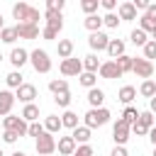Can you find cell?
Masks as SVG:
<instances>
[{
	"instance_id": "38",
	"label": "cell",
	"mask_w": 156,
	"mask_h": 156,
	"mask_svg": "<svg viewBox=\"0 0 156 156\" xmlns=\"http://www.w3.org/2000/svg\"><path fill=\"white\" fill-rule=\"evenodd\" d=\"M144 58L154 63V58H156V41H151V39H149V41L144 44Z\"/></svg>"
},
{
	"instance_id": "56",
	"label": "cell",
	"mask_w": 156,
	"mask_h": 156,
	"mask_svg": "<svg viewBox=\"0 0 156 156\" xmlns=\"http://www.w3.org/2000/svg\"><path fill=\"white\" fill-rule=\"evenodd\" d=\"M0 156H5V154H2V149H0Z\"/></svg>"
},
{
	"instance_id": "14",
	"label": "cell",
	"mask_w": 156,
	"mask_h": 156,
	"mask_svg": "<svg viewBox=\"0 0 156 156\" xmlns=\"http://www.w3.org/2000/svg\"><path fill=\"white\" fill-rule=\"evenodd\" d=\"M12 105H15V93L0 90V115H2V117L12 115Z\"/></svg>"
},
{
	"instance_id": "44",
	"label": "cell",
	"mask_w": 156,
	"mask_h": 156,
	"mask_svg": "<svg viewBox=\"0 0 156 156\" xmlns=\"http://www.w3.org/2000/svg\"><path fill=\"white\" fill-rule=\"evenodd\" d=\"M95 151H93V146L90 144H80V146H76V151H73V156H93Z\"/></svg>"
},
{
	"instance_id": "36",
	"label": "cell",
	"mask_w": 156,
	"mask_h": 156,
	"mask_svg": "<svg viewBox=\"0 0 156 156\" xmlns=\"http://www.w3.org/2000/svg\"><path fill=\"white\" fill-rule=\"evenodd\" d=\"M98 7H100V0H80V10L85 12V17L88 15H95Z\"/></svg>"
},
{
	"instance_id": "21",
	"label": "cell",
	"mask_w": 156,
	"mask_h": 156,
	"mask_svg": "<svg viewBox=\"0 0 156 156\" xmlns=\"http://www.w3.org/2000/svg\"><path fill=\"white\" fill-rule=\"evenodd\" d=\"M27 124H32V122H37L39 119V107L34 105V102H29V105H24V110H22V115H20Z\"/></svg>"
},
{
	"instance_id": "42",
	"label": "cell",
	"mask_w": 156,
	"mask_h": 156,
	"mask_svg": "<svg viewBox=\"0 0 156 156\" xmlns=\"http://www.w3.org/2000/svg\"><path fill=\"white\" fill-rule=\"evenodd\" d=\"M66 7V0H46V10H51V12H61Z\"/></svg>"
},
{
	"instance_id": "58",
	"label": "cell",
	"mask_w": 156,
	"mask_h": 156,
	"mask_svg": "<svg viewBox=\"0 0 156 156\" xmlns=\"http://www.w3.org/2000/svg\"><path fill=\"white\" fill-rule=\"evenodd\" d=\"M0 129H2V124H0Z\"/></svg>"
},
{
	"instance_id": "30",
	"label": "cell",
	"mask_w": 156,
	"mask_h": 156,
	"mask_svg": "<svg viewBox=\"0 0 156 156\" xmlns=\"http://www.w3.org/2000/svg\"><path fill=\"white\" fill-rule=\"evenodd\" d=\"M129 41H132L134 46H141V49H144V44L149 41V37H146V32H141V29L136 27V29H132V34H129Z\"/></svg>"
},
{
	"instance_id": "9",
	"label": "cell",
	"mask_w": 156,
	"mask_h": 156,
	"mask_svg": "<svg viewBox=\"0 0 156 156\" xmlns=\"http://www.w3.org/2000/svg\"><path fill=\"white\" fill-rule=\"evenodd\" d=\"M132 73H136V78H144V80H149V78L154 76V63H151V61H146L144 56H141V58H134Z\"/></svg>"
},
{
	"instance_id": "2",
	"label": "cell",
	"mask_w": 156,
	"mask_h": 156,
	"mask_svg": "<svg viewBox=\"0 0 156 156\" xmlns=\"http://www.w3.org/2000/svg\"><path fill=\"white\" fill-rule=\"evenodd\" d=\"M44 20H46V24H44V29H41V37L51 41V39H56L58 32L63 29V15H61V12L46 10V12H44Z\"/></svg>"
},
{
	"instance_id": "48",
	"label": "cell",
	"mask_w": 156,
	"mask_h": 156,
	"mask_svg": "<svg viewBox=\"0 0 156 156\" xmlns=\"http://www.w3.org/2000/svg\"><path fill=\"white\" fill-rule=\"evenodd\" d=\"M100 5H102L107 12H115V7H117V0H100Z\"/></svg>"
},
{
	"instance_id": "52",
	"label": "cell",
	"mask_w": 156,
	"mask_h": 156,
	"mask_svg": "<svg viewBox=\"0 0 156 156\" xmlns=\"http://www.w3.org/2000/svg\"><path fill=\"white\" fill-rule=\"evenodd\" d=\"M5 29V20H2V15H0V32Z\"/></svg>"
},
{
	"instance_id": "49",
	"label": "cell",
	"mask_w": 156,
	"mask_h": 156,
	"mask_svg": "<svg viewBox=\"0 0 156 156\" xmlns=\"http://www.w3.org/2000/svg\"><path fill=\"white\" fill-rule=\"evenodd\" d=\"M110 156H129V154H127V149H124V146H115Z\"/></svg>"
},
{
	"instance_id": "57",
	"label": "cell",
	"mask_w": 156,
	"mask_h": 156,
	"mask_svg": "<svg viewBox=\"0 0 156 156\" xmlns=\"http://www.w3.org/2000/svg\"><path fill=\"white\" fill-rule=\"evenodd\" d=\"M0 61H2V54H0Z\"/></svg>"
},
{
	"instance_id": "3",
	"label": "cell",
	"mask_w": 156,
	"mask_h": 156,
	"mask_svg": "<svg viewBox=\"0 0 156 156\" xmlns=\"http://www.w3.org/2000/svg\"><path fill=\"white\" fill-rule=\"evenodd\" d=\"M110 110L107 107H90L85 115H83V122H85V127L88 129H95V127H102V124H107L110 122Z\"/></svg>"
},
{
	"instance_id": "47",
	"label": "cell",
	"mask_w": 156,
	"mask_h": 156,
	"mask_svg": "<svg viewBox=\"0 0 156 156\" xmlns=\"http://www.w3.org/2000/svg\"><path fill=\"white\" fill-rule=\"evenodd\" d=\"M151 22H156V2H149V7H146V12H144Z\"/></svg>"
},
{
	"instance_id": "26",
	"label": "cell",
	"mask_w": 156,
	"mask_h": 156,
	"mask_svg": "<svg viewBox=\"0 0 156 156\" xmlns=\"http://www.w3.org/2000/svg\"><path fill=\"white\" fill-rule=\"evenodd\" d=\"M83 24H85V29L93 34V32H100V27H102V17L100 15H88L85 20H83Z\"/></svg>"
},
{
	"instance_id": "46",
	"label": "cell",
	"mask_w": 156,
	"mask_h": 156,
	"mask_svg": "<svg viewBox=\"0 0 156 156\" xmlns=\"http://www.w3.org/2000/svg\"><path fill=\"white\" fill-rule=\"evenodd\" d=\"M132 132H134L136 136H144V134H149V129H146V127H141L139 122H134V124H132Z\"/></svg>"
},
{
	"instance_id": "45",
	"label": "cell",
	"mask_w": 156,
	"mask_h": 156,
	"mask_svg": "<svg viewBox=\"0 0 156 156\" xmlns=\"http://www.w3.org/2000/svg\"><path fill=\"white\" fill-rule=\"evenodd\" d=\"M17 139H20V136H17L15 132H7V129H2V141H5V144H15Z\"/></svg>"
},
{
	"instance_id": "11",
	"label": "cell",
	"mask_w": 156,
	"mask_h": 156,
	"mask_svg": "<svg viewBox=\"0 0 156 156\" xmlns=\"http://www.w3.org/2000/svg\"><path fill=\"white\" fill-rule=\"evenodd\" d=\"M88 44H90V49H93V54H95V51H107V44H110V37H107L105 32H93V34L88 37Z\"/></svg>"
},
{
	"instance_id": "17",
	"label": "cell",
	"mask_w": 156,
	"mask_h": 156,
	"mask_svg": "<svg viewBox=\"0 0 156 156\" xmlns=\"http://www.w3.org/2000/svg\"><path fill=\"white\" fill-rule=\"evenodd\" d=\"M17 37L20 39H37L39 37V27L37 24H15Z\"/></svg>"
},
{
	"instance_id": "15",
	"label": "cell",
	"mask_w": 156,
	"mask_h": 156,
	"mask_svg": "<svg viewBox=\"0 0 156 156\" xmlns=\"http://www.w3.org/2000/svg\"><path fill=\"white\" fill-rule=\"evenodd\" d=\"M117 17H119V22H132V20H136L134 5H132V2H119V5H117Z\"/></svg>"
},
{
	"instance_id": "22",
	"label": "cell",
	"mask_w": 156,
	"mask_h": 156,
	"mask_svg": "<svg viewBox=\"0 0 156 156\" xmlns=\"http://www.w3.org/2000/svg\"><path fill=\"white\" fill-rule=\"evenodd\" d=\"M63 127H61V117L58 115H49L46 119H44V132H49V134H56V132H61Z\"/></svg>"
},
{
	"instance_id": "35",
	"label": "cell",
	"mask_w": 156,
	"mask_h": 156,
	"mask_svg": "<svg viewBox=\"0 0 156 156\" xmlns=\"http://www.w3.org/2000/svg\"><path fill=\"white\" fill-rule=\"evenodd\" d=\"M139 93H141L144 98H149V100H151V98L156 95V83H154L151 78H149V80H144V83L139 85Z\"/></svg>"
},
{
	"instance_id": "32",
	"label": "cell",
	"mask_w": 156,
	"mask_h": 156,
	"mask_svg": "<svg viewBox=\"0 0 156 156\" xmlns=\"http://www.w3.org/2000/svg\"><path fill=\"white\" fill-rule=\"evenodd\" d=\"M78 83H80L83 88H88V90H90V88H95V85H98V73H85V71H83V73L78 76Z\"/></svg>"
},
{
	"instance_id": "23",
	"label": "cell",
	"mask_w": 156,
	"mask_h": 156,
	"mask_svg": "<svg viewBox=\"0 0 156 156\" xmlns=\"http://www.w3.org/2000/svg\"><path fill=\"white\" fill-rule=\"evenodd\" d=\"M107 54L112 56V61L119 58V56L124 54V41H122V39H110V44H107Z\"/></svg>"
},
{
	"instance_id": "55",
	"label": "cell",
	"mask_w": 156,
	"mask_h": 156,
	"mask_svg": "<svg viewBox=\"0 0 156 156\" xmlns=\"http://www.w3.org/2000/svg\"><path fill=\"white\" fill-rule=\"evenodd\" d=\"M151 156H156V146H154V154H151Z\"/></svg>"
},
{
	"instance_id": "53",
	"label": "cell",
	"mask_w": 156,
	"mask_h": 156,
	"mask_svg": "<svg viewBox=\"0 0 156 156\" xmlns=\"http://www.w3.org/2000/svg\"><path fill=\"white\" fill-rule=\"evenodd\" d=\"M10 156H27L24 151H15V154H10Z\"/></svg>"
},
{
	"instance_id": "18",
	"label": "cell",
	"mask_w": 156,
	"mask_h": 156,
	"mask_svg": "<svg viewBox=\"0 0 156 156\" xmlns=\"http://www.w3.org/2000/svg\"><path fill=\"white\" fill-rule=\"evenodd\" d=\"M80 61H83V71H85V73H98V71H100V63H102V61L98 58V54H88V56H83Z\"/></svg>"
},
{
	"instance_id": "7",
	"label": "cell",
	"mask_w": 156,
	"mask_h": 156,
	"mask_svg": "<svg viewBox=\"0 0 156 156\" xmlns=\"http://www.w3.org/2000/svg\"><path fill=\"white\" fill-rule=\"evenodd\" d=\"M132 136V127L124 122V119H117L115 127H112V139H115V146H124Z\"/></svg>"
},
{
	"instance_id": "12",
	"label": "cell",
	"mask_w": 156,
	"mask_h": 156,
	"mask_svg": "<svg viewBox=\"0 0 156 156\" xmlns=\"http://www.w3.org/2000/svg\"><path fill=\"white\" fill-rule=\"evenodd\" d=\"M10 63L15 66V71H20L24 63H29V51H27V49H22V46H20V49L15 46V49L10 51Z\"/></svg>"
},
{
	"instance_id": "27",
	"label": "cell",
	"mask_w": 156,
	"mask_h": 156,
	"mask_svg": "<svg viewBox=\"0 0 156 156\" xmlns=\"http://www.w3.org/2000/svg\"><path fill=\"white\" fill-rule=\"evenodd\" d=\"M49 90H51L54 95L68 93V80H66V78H54V80H49Z\"/></svg>"
},
{
	"instance_id": "31",
	"label": "cell",
	"mask_w": 156,
	"mask_h": 156,
	"mask_svg": "<svg viewBox=\"0 0 156 156\" xmlns=\"http://www.w3.org/2000/svg\"><path fill=\"white\" fill-rule=\"evenodd\" d=\"M115 63H117V68H119V71H122V76H124V73H129V71H132L134 58H132V56H127V54H122L119 58H115Z\"/></svg>"
},
{
	"instance_id": "1",
	"label": "cell",
	"mask_w": 156,
	"mask_h": 156,
	"mask_svg": "<svg viewBox=\"0 0 156 156\" xmlns=\"http://www.w3.org/2000/svg\"><path fill=\"white\" fill-rule=\"evenodd\" d=\"M12 17L15 20H20L17 24H37L39 27V10L37 7H32L29 2H15L12 5Z\"/></svg>"
},
{
	"instance_id": "39",
	"label": "cell",
	"mask_w": 156,
	"mask_h": 156,
	"mask_svg": "<svg viewBox=\"0 0 156 156\" xmlns=\"http://www.w3.org/2000/svg\"><path fill=\"white\" fill-rule=\"evenodd\" d=\"M102 24L110 27V29H117V27H119V17H117L115 12H107V15L102 17Z\"/></svg>"
},
{
	"instance_id": "5",
	"label": "cell",
	"mask_w": 156,
	"mask_h": 156,
	"mask_svg": "<svg viewBox=\"0 0 156 156\" xmlns=\"http://www.w3.org/2000/svg\"><path fill=\"white\" fill-rule=\"evenodd\" d=\"M27 122L20 117V115H7V117H2V129H7V132H15L20 139L22 136H27Z\"/></svg>"
},
{
	"instance_id": "25",
	"label": "cell",
	"mask_w": 156,
	"mask_h": 156,
	"mask_svg": "<svg viewBox=\"0 0 156 156\" xmlns=\"http://www.w3.org/2000/svg\"><path fill=\"white\" fill-rule=\"evenodd\" d=\"M61 127H66V129H76L78 127V115L73 112V110H66L63 115H61Z\"/></svg>"
},
{
	"instance_id": "24",
	"label": "cell",
	"mask_w": 156,
	"mask_h": 156,
	"mask_svg": "<svg viewBox=\"0 0 156 156\" xmlns=\"http://www.w3.org/2000/svg\"><path fill=\"white\" fill-rule=\"evenodd\" d=\"M117 98H119V102L129 105V102L136 98V88H134V85H122V88H119V93H117Z\"/></svg>"
},
{
	"instance_id": "10",
	"label": "cell",
	"mask_w": 156,
	"mask_h": 156,
	"mask_svg": "<svg viewBox=\"0 0 156 156\" xmlns=\"http://www.w3.org/2000/svg\"><path fill=\"white\" fill-rule=\"evenodd\" d=\"M34 98H37V88H34L32 83H22V85L15 90V100H20V102H24V105L34 102Z\"/></svg>"
},
{
	"instance_id": "51",
	"label": "cell",
	"mask_w": 156,
	"mask_h": 156,
	"mask_svg": "<svg viewBox=\"0 0 156 156\" xmlns=\"http://www.w3.org/2000/svg\"><path fill=\"white\" fill-rule=\"evenodd\" d=\"M149 141L156 146V127H151V129H149Z\"/></svg>"
},
{
	"instance_id": "41",
	"label": "cell",
	"mask_w": 156,
	"mask_h": 156,
	"mask_svg": "<svg viewBox=\"0 0 156 156\" xmlns=\"http://www.w3.org/2000/svg\"><path fill=\"white\" fill-rule=\"evenodd\" d=\"M154 27H156V22H151L146 15H141V17H139V29H141V32H146V34H149V32H154Z\"/></svg>"
},
{
	"instance_id": "50",
	"label": "cell",
	"mask_w": 156,
	"mask_h": 156,
	"mask_svg": "<svg viewBox=\"0 0 156 156\" xmlns=\"http://www.w3.org/2000/svg\"><path fill=\"white\" fill-rule=\"evenodd\" d=\"M149 112H151V115H156V95L149 100Z\"/></svg>"
},
{
	"instance_id": "34",
	"label": "cell",
	"mask_w": 156,
	"mask_h": 156,
	"mask_svg": "<svg viewBox=\"0 0 156 156\" xmlns=\"http://www.w3.org/2000/svg\"><path fill=\"white\" fill-rule=\"evenodd\" d=\"M141 127H146V129H151V127H156V117L149 112V110H144V112H139V119H136Z\"/></svg>"
},
{
	"instance_id": "13",
	"label": "cell",
	"mask_w": 156,
	"mask_h": 156,
	"mask_svg": "<svg viewBox=\"0 0 156 156\" xmlns=\"http://www.w3.org/2000/svg\"><path fill=\"white\" fill-rule=\"evenodd\" d=\"M100 78H107V80H115V78H122V71L117 68L115 61H102L100 63Z\"/></svg>"
},
{
	"instance_id": "19",
	"label": "cell",
	"mask_w": 156,
	"mask_h": 156,
	"mask_svg": "<svg viewBox=\"0 0 156 156\" xmlns=\"http://www.w3.org/2000/svg\"><path fill=\"white\" fill-rule=\"evenodd\" d=\"M71 136H73V141L80 146V144H88V141H90V136H93V129H88V127L83 124V127H76V129L71 132Z\"/></svg>"
},
{
	"instance_id": "29",
	"label": "cell",
	"mask_w": 156,
	"mask_h": 156,
	"mask_svg": "<svg viewBox=\"0 0 156 156\" xmlns=\"http://www.w3.org/2000/svg\"><path fill=\"white\" fill-rule=\"evenodd\" d=\"M22 78H24V76H22V71H10V73L5 76V83H7V88H15V90H17V88L24 83Z\"/></svg>"
},
{
	"instance_id": "37",
	"label": "cell",
	"mask_w": 156,
	"mask_h": 156,
	"mask_svg": "<svg viewBox=\"0 0 156 156\" xmlns=\"http://www.w3.org/2000/svg\"><path fill=\"white\" fill-rule=\"evenodd\" d=\"M0 39H2L5 44H15L20 37H17V29H15V27H5V29L0 32Z\"/></svg>"
},
{
	"instance_id": "40",
	"label": "cell",
	"mask_w": 156,
	"mask_h": 156,
	"mask_svg": "<svg viewBox=\"0 0 156 156\" xmlns=\"http://www.w3.org/2000/svg\"><path fill=\"white\" fill-rule=\"evenodd\" d=\"M54 102H56L58 107L68 110V105H71V90H68V93H61V95H54Z\"/></svg>"
},
{
	"instance_id": "33",
	"label": "cell",
	"mask_w": 156,
	"mask_h": 156,
	"mask_svg": "<svg viewBox=\"0 0 156 156\" xmlns=\"http://www.w3.org/2000/svg\"><path fill=\"white\" fill-rule=\"evenodd\" d=\"M119 119H124V122H127V124H129V127H132V124H134V122H136V119H139V110H136V107H132V105H127V107H124V112H122V117H119Z\"/></svg>"
},
{
	"instance_id": "6",
	"label": "cell",
	"mask_w": 156,
	"mask_h": 156,
	"mask_svg": "<svg viewBox=\"0 0 156 156\" xmlns=\"http://www.w3.org/2000/svg\"><path fill=\"white\" fill-rule=\"evenodd\" d=\"M37 154L39 156H51L54 151H56V139H54V134H49V132H41L39 136H37Z\"/></svg>"
},
{
	"instance_id": "20",
	"label": "cell",
	"mask_w": 156,
	"mask_h": 156,
	"mask_svg": "<svg viewBox=\"0 0 156 156\" xmlns=\"http://www.w3.org/2000/svg\"><path fill=\"white\" fill-rule=\"evenodd\" d=\"M102 102H105V93L95 85V88H90L88 90V105L90 107H102Z\"/></svg>"
},
{
	"instance_id": "16",
	"label": "cell",
	"mask_w": 156,
	"mask_h": 156,
	"mask_svg": "<svg viewBox=\"0 0 156 156\" xmlns=\"http://www.w3.org/2000/svg\"><path fill=\"white\" fill-rule=\"evenodd\" d=\"M76 141H73V136H61L58 141H56V149H58V154L61 156H73V151H76Z\"/></svg>"
},
{
	"instance_id": "28",
	"label": "cell",
	"mask_w": 156,
	"mask_h": 156,
	"mask_svg": "<svg viewBox=\"0 0 156 156\" xmlns=\"http://www.w3.org/2000/svg\"><path fill=\"white\" fill-rule=\"evenodd\" d=\"M56 49H58V56L61 58H71L73 56V41L71 39H58V46Z\"/></svg>"
},
{
	"instance_id": "4",
	"label": "cell",
	"mask_w": 156,
	"mask_h": 156,
	"mask_svg": "<svg viewBox=\"0 0 156 156\" xmlns=\"http://www.w3.org/2000/svg\"><path fill=\"white\" fill-rule=\"evenodd\" d=\"M29 63H32V68H34L37 73H49V71H51V58H49V54H46L44 49L29 51Z\"/></svg>"
},
{
	"instance_id": "43",
	"label": "cell",
	"mask_w": 156,
	"mask_h": 156,
	"mask_svg": "<svg viewBox=\"0 0 156 156\" xmlns=\"http://www.w3.org/2000/svg\"><path fill=\"white\" fill-rule=\"evenodd\" d=\"M41 132H44V124H39V122H32V124L27 127V136H34V139H37Z\"/></svg>"
},
{
	"instance_id": "8",
	"label": "cell",
	"mask_w": 156,
	"mask_h": 156,
	"mask_svg": "<svg viewBox=\"0 0 156 156\" xmlns=\"http://www.w3.org/2000/svg\"><path fill=\"white\" fill-rule=\"evenodd\" d=\"M58 71H61V76H80L83 73V61L80 58H63L61 61V66H58Z\"/></svg>"
},
{
	"instance_id": "54",
	"label": "cell",
	"mask_w": 156,
	"mask_h": 156,
	"mask_svg": "<svg viewBox=\"0 0 156 156\" xmlns=\"http://www.w3.org/2000/svg\"><path fill=\"white\" fill-rule=\"evenodd\" d=\"M151 41H156V27H154V32H151Z\"/></svg>"
}]
</instances>
